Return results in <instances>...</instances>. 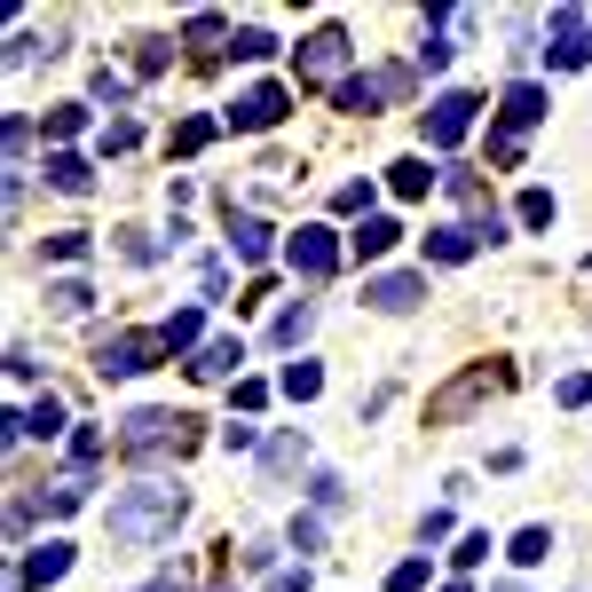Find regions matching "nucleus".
I'll return each instance as SVG.
<instances>
[{"label":"nucleus","instance_id":"obj_1","mask_svg":"<svg viewBox=\"0 0 592 592\" xmlns=\"http://www.w3.org/2000/svg\"><path fill=\"white\" fill-rule=\"evenodd\" d=\"M182 514H190V490L182 482H135V490H119L111 497V545H166L182 530Z\"/></svg>","mask_w":592,"mask_h":592},{"label":"nucleus","instance_id":"obj_2","mask_svg":"<svg viewBox=\"0 0 592 592\" xmlns=\"http://www.w3.org/2000/svg\"><path fill=\"white\" fill-rule=\"evenodd\" d=\"M119 451L127 458H158V451H190V418L182 411H135L119 427Z\"/></svg>","mask_w":592,"mask_h":592},{"label":"nucleus","instance_id":"obj_3","mask_svg":"<svg viewBox=\"0 0 592 592\" xmlns=\"http://www.w3.org/2000/svg\"><path fill=\"white\" fill-rule=\"evenodd\" d=\"M158 356H166L158 332H103V341H96V372H103V379H135V372H150Z\"/></svg>","mask_w":592,"mask_h":592},{"label":"nucleus","instance_id":"obj_4","mask_svg":"<svg viewBox=\"0 0 592 592\" xmlns=\"http://www.w3.org/2000/svg\"><path fill=\"white\" fill-rule=\"evenodd\" d=\"M474 111H482V96H466V88L435 96V103H427V142H435V150H458V142L474 135Z\"/></svg>","mask_w":592,"mask_h":592},{"label":"nucleus","instance_id":"obj_5","mask_svg":"<svg viewBox=\"0 0 592 592\" xmlns=\"http://www.w3.org/2000/svg\"><path fill=\"white\" fill-rule=\"evenodd\" d=\"M395 96H411V71H364V79H341V88H332V103L341 111H379V103H395Z\"/></svg>","mask_w":592,"mask_h":592},{"label":"nucleus","instance_id":"obj_6","mask_svg":"<svg viewBox=\"0 0 592 592\" xmlns=\"http://www.w3.org/2000/svg\"><path fill=\"white\" fill-rule=\"evenodd\" d=\"M285 111H293V96L277 88V79H262V88H245V96L229 103V127H237V135H269Z\"/></svg>","mask_w":592,"mask_h":592},{"label":"nucleus","instance_id":"obj_7","mask_svg":"<svg viewBox=\"0 0 592 592\" xmlns=\"http://www.w3.org/2000/svg\"><path fill=\"white\" fill-rule=\"evenodd\" d=\"M285 262H293L308 285H324L332 269H341V245H332V229H316V221H308V229H293V237H285Z\"/></svg>","mask_w":592,"mask_h":592},{"label":"nucleus","instance_id":"obj_8","mask_svg":"<svg viewBox=\"0 0 592 592\" xmlns=\"http://www.w3.org/2000/svg\"><path fill=\"white\" fill-rule=\"evenodd\" d=\"M545 56H553V71H576V63L592 56L584 9H553V17H545Z\"/></svg>","mask_w":592,"mask_h":592},{"label":"nucleus","instance_id":"obj_9","mask_svg":"<svg viewBox=\"0 0 592 592\" xmlns=\"http://www.w3.org/2000/svg\"><path fill=\"white\" fill-rule=\"evenodd\" d=\"M537 119H545V88H537V79H514L505 103H497V142H522Z\"/></svg>","mask_w":592,"mask_h":592},{"label":"nucleus","instance_id":"obj_10","mask_svg":"<svg viewBox=\"0 0 592 592\" xmlns=\"http://www.w3.org/2000/svg\"><path fill=\"white\" fill-rule=\"evenodd\" d=\"M490 387H497V372H490V364H474V372H458V379H451V387L427 403V418H435V427H451V418H466V411H474Z\"/></svg>","mask_w":592,"mask_h":592},{"label":"nucleus","instance_id":"obj_11","mask_svg":"<svg viewBox=\"0 0 592 592\" xmlns=\"http://www.w3.org/2000/svg\"><path fill=\"white\" fill-rule=\"evenodd\" d=\"M348 56H356V48H348V32H341V24H324V32H308V40H300V79H332V71H348Z\"/></svg>","mask_w":592,"mask_h":592},{"label":"nucleus","instance_id":"obj_12","mask_svg":"<svg viewBox=\"0 0 592 592\" xmlns=\"http://www.w3.org/2000/svg\"><path fill=\"white\" fill-rule=\"evenodd\" d=\"M364 300H372V308H387V316H411L418 300H427V277H418V269H395V277H372V285H364Z\"/></svg>","mask_w":592,"mask_h":592},{"label":"nucleus","instance_id":"obj_13","mask_svg":"<svg viewBox=\"0 0 592 592\" xmlns=\"http://www.w3.org/2000/svg\"><path fill=\"white\" fill-rule=\"evenodd\" d=\"M63 569H71V545H63V537H48V545H32V553H24V569L9 576V592H32V584H56Z\"/></svg>","mask_w":592,"mask_h":592},{"label":"nucleus","instance_id":"obj_14","mask_svg":"<svg viewBox=\"0 0 592 592\" xmlns=\"http://www.w3.org/2000/svg\"><path fill=\"white\" fill-rule=\"evenodd\" d=\"M474 253H482V229H474V221H443V229H427V262L458 269V262H474Z\"/></svg>","mask_w":592,"mask_h":592},{"label":"nucleus","instance_id":"obj_15","mask_svg":"<svg viewBox=\"0 0 592 592\" xmlns=\"http://www.w3.org/2000/svg\"><path fill=\"white\" fill-rule=\"evenodd\" d=\"M40 175H48V190H63V198H88V190H96V166L79 158V150H48Z\"/></svg>","mask_w":592,"mask_h":592},{"label":"nucleus","instance_id":"obj_16","mask_svg":"<svg viewBox=\"0 0 592 592\" xmlns=\"http://www.w3.org/2000/svg\"><path fill=\"white\" fill-rule=\"evenodd\" d=\"M229 253H237L245 269H253V262H269V221H262V214H237V206H229Z\"/></svg>","mask_w":592,"mask_h":592},{"label":"nucleus","instance_id":"obj_17","mask_svg":"<svg viewBox=\"0 0 592 592\" xmlns=\"http://www.w3.org/2000/svg\"><path fill=\"white\" fill-rule=\"evenodd\" d=\"M245 364V348H237V332H221V341H206L198 356H190V379H229Z\"/></svg>","mask_w":592,"mask_h":592},{"label":"nucleus","instance_id":"obj_18","mask_svg":"<svg viewBox=\"0 0 592 592\" xmlns=\"http://www.w3.org/2000/svg\"><path fill=\"white\" fill-rule=\"evenodd\" d=\"M300 458H308V435H300V427H285V435H269V443H262V474H269V482H285Z\"/></svg>","mask_w":592,"mask_h":592},{"label":"nucleus","instance_id":"obj_19","mask_svg":"<svg viewBox=\"0 0 592 592\" xmlns=\"http://www.w3.org/2000/svg\"><path fill=\"white\" fill-rule=\"evenodd\" d=\"M387 182H395V198H427V190L443 182V166H427V158H395V166H387Z\"/></svg>","mask_w":592,"mask_h":592},{"label":"nucleus","instance_id":"obj_20","mask_svg":"<svg viewBox=\"0 0 592 592\" xmlns=\"http://www.w3.org/2000/svg\"><path fill=\"white\" fill-rule=\"evenodd\" d=\"M395 237H403V229H395L387 214H364V229L348 237V253H356V262H379V253H395Z\"/></svg>","mask_w":592,"mask_h":592},{"label":"nucleus","instance_id":"obj_21","mask_svg":"<svg viewBox=\"0 0 592 592\" xmlns=\"http://www.w3.org/2000/svg\"><path fill=\"white\" fill-rule=\"evenodd\" d=\"M308 324H316V308H308V300L277 308V316H269V348H300V341H308Z\"/></svg>","mask_w":592,"mask_h":592},{"label":"nucleus","instance_id":"obj_22","mask_svg":"<svg viewBox=\"0 0 592 592\" xmlns=\"http://www.w3.org/2000/svg\"><path fill=\"white\" fill-rule=\"evenodd\" d=\"M198 332H206V308H175L158 324V341H166V356H182V348H198Z\"/></svg>","mask_w":592,"mask_h":592},{"label":"nucleus","instance_id":"obj_23","mask_svg":"<svg viewBox=\"0 0 592 592\" xmlns=\"http://www.w3.org/2000/svg\"><path fill=\"white\" fill-rule=\"evenodd\" d=\"M48 308H56V316H88V308H96L88 277H56V285H48Z\"/></svg>","mask_w":592,"mask_h":592},{"label":"nucleus","instance_id":"obj_24","mask_svg":"<svg viewBox=\"0 0 592 592\" xmlns=\"http://www.w3.org/2000/svg\"><path fill=\"white\" fill-rule=\"evenodd\" d=\"M221 40H229V24H221V17H214V9H198V17H190V24H182V48H198V56H214V48H221Z\"/></svg>","mask_w":592,"mask_h":592},{"label":"nucleus","instance_id":"obj_25","mask_svg":"<svg viewBox=\"0 0 592 592\" xmlns=\"http://www.w3.org/2000/svg\"><path fill=\"white\" fill-rule=\"evenodd\" d=\"M221 127H229V119H175V158H198Z\"/></svg>","mask_w":592,"mask_h":592},{"label":"nucleus","instance_id":"obj_26","mask_svg":"<svg viewBox=\"0 0 592 592\" xmlns=\"http://www.w3.org/2000/svg\"><path fill=\"white\" fill-rule=\"evenodd\" d=\"M537 561H553V530H545V522L514 530V569H537Z\"/></svg>","mask_w":592,"mask_h":592},{"label":"nucleus","instance_id":"obj_27","mask_svg":"<svg viewBox=\"0 0 592 592\" xmlns=\"http://www.w3.org/2000/svg\"><path fill=\"white\" fill-rule=\"evenodd\" d=\"M277 387H285L293 403H316V395H324V372H316V364L300 356V364H285V379H277Z\"/></svg>","mask_w":592,"mask_h":592},{"label":"nucleus","instance_id":"obj_28","mask_svg":"<svg viewBox=\"0 0 592 592\" xmlns=\"http://www.w3.org/2000/svg\"><path fill=\"white\" fill-rule=\"evenodd\" d=\"M88 96H96V103H111V111H127V103H135V88H127V71H111V63H103V71L88 79Z\"/></svg>","mask_w":592,"mask_h":592},{"label":"nucleus","instance_id":"obj_29","mask_svg":"<svg viewBox=\"0 0 592 592\" xmlns=\"http://www.w3.org/2000/svg\"><path fill=\"white\" fill-rule=\"evenodd\" d=\"M40 56H63V48H56V40H40V32H17V40H9V71H32Z\"/></svg>","mask_w":592,"mask_h":592},{"label":"nucleus","instance_id":"obj_30","mask_svg":"<svg viewBox=\"0 0 592 592\" xmlns=\"http://www.w3.org/2000/svg\"><path fill=\"white\" fill-rule=\"evenodd\" d=\"M79 127H88V103H56V111H48V142H56V150H63Z\"/></svg>","mask_w":592,"mask_h":592},{"label":"nucleus","instance_id":"obj_31","mask_svg":"<svg viewBox=\"0 0 592 592\" xmlns=\"http://www.w3.org/2000/svg\"><path fill=\"white\" fill-rule=\"evenodd\" d=\"M88 245H96L88 229H56L48 237V262H88Z\"/></svg>","mask_w":592,"mask_h":592},{"label":"nucleus","instance_id":"obj_32","mask_svg":"<svg viewBox=\"0 0 592 592\" xmlns=\"http://www.w3.org/2000/svg\"><path fill=\"white\" fill-rule=\"evenodd\" d=\"M522 229H553V190H522Z\"/></svg>","mask_w":592,"mask_h":592},{"label":"nucleus","instance_id":"obj_33","mask_svg":"<svg viewBox=\"0 0 592 592\" xmlns=\"http://www.w3.org/2000/svg\"><path fill=\"white\" fill-rule=\"evenodd\" d=\"M458 48H451V32H418V71H443Z\"/></svg>","mask_w":592,"mask_h":592},{"label":"nucleus","instance_id":"obj_34","mask_svg":"<svg viewBox=\"0 0 592 592\" xmlns=\"http://www.w3.org/2000/svg\"><path fill=\"white\" fill-rule=\"evenodd\" d=\"M166 56H175V40H135V71H142V79H158Z\"/></svg>","mask_w":592,"mask_h":592},{"label":"nucleus","instance_id":"obj_35","mask_svg":"<svg viewBox=\"0 0 592 592\" xmlns=\"http://www.w3.org/2000/svg\"><path fill=\"white\" fill-rule=\"evenodd\" d=\"M285 537H293V553H324V522H316V514H293Z\"/></svg>","mask_w":592,"mask_h":592},{"label":"nucleus","instance_id":"obj_36","mask_svg":"<svg viewBox=\"0 0 592 592\" xmlns=\"http://www.w3.org/2000/svg\"><path fill=\"white\" fill-rule=\"evenodd\" d=\"M96 458H103V435H96V427H79V435H71V474H88Z\"/></svg>","mask_w":592,"mask_h":592},{"label":"nucleus","instance_id":"obj_37","mask_svg":"<svg viewBox=\"0 0 592 592\" xmlns=\"http://www.w3.org/2000/svg\"><path fill=\"white\" fill-rule=\"evenodd\" d=\"M135 142H142L135 119H111V127H103V158H119V150H135Z\"/></svg>","mask_w":592,"mask_h":592},{"label":"nucleus","instance_id":"obj_38","mask_svg":"<svg viewBox=\"0 0 592 592\" xmlns=\"http://www.w3.org/2000/svg\"><path fill=\"white\" fill-rule=\"evenodd\" d=\"M553 395H561V411H584V403H592V372H569Z\"/></svg>","mask_w":592,"mask_h":592},{"label":"nucleus","instance_id":"obj_39","mask_svg":"<svg viewBox=\"0 0 592 592\" xmlns=\"http://www.w3.org/2000/svg\"><path fill=\"white\" fill-rule=\"evenodd\" d=\"M308 497L332 514V505H348V482H341V474H316V482H308Z\"/></svg>","mask_w":592,"mask_h":592},{"label":"nucleus","instance_id":"obj_40","mask_svg":"<svg viewBox=\"0 0 592 592\" xmlns=\"http://www.w3.org/2000/svg\"><path fill=\"white\" fill-rule=\"evenodd\" d=\"M229 48H237V56H245V63H262V56H277V40H269V32H253V24H245V32H237V40H229Z\"/></svg>","mask_w":592,"mask_h":592},{"label":"nucleus","instance_id":"obj_41","mask_svg":"<svg viewBox=\"0 0 592 592\" xmlns=\"http://www.w3.org/2000/svg\"><path fill=\"white\" fill-rule=\"evenodd\" d=\"M387 592H427V561H403V569L387 576Z\"/></svg>","mask_w":592,"mask_h":592},{"label":"nucleus","instance_id":"obj_42","mask_svg":"<svg viewBox=\"0 0 592 592\" xmlns=\"http://www.w3.org/2000/svg\"><path fill=\"white\" fill-rule=\"evenodd\" d=\"M332 206H341V214H364V206H372V182H341V190H332Z\"/></svg>","mask_w":592,"mask_h":592},{"label":"nucleus","instance_id":"obj_43","mask_svg":"<svg viewBox=\"0 0 592 592\" xmlns=\"http://www.w3.org/2000/svg\"><path fill=\"white\" fill-rule=\"evenodd\" d=\"M198 293L221 300V293H229V269H221V262H198Z\"/></svg>","mask_w":592,"mask_h":592},{"label":"nucleus","instance_id":"obj_44","mask_svg":"<svg viewBox=\"0 0 592 592\" xmlns=\"http://www.w3.org/2000/svg\"><path fill=\"white\" fill-rule=\"evenodd\" d=\"M451 561H458V569H482V561H490V537H482V530H474V537H458V553H451Z\"/></svg>","mask_w":592,"mask_h":592},{"label":"nucleus","instance_id":"obj_45","mask_svg":"<svg viewBox=\"0 0 592 592\" xmlns=\"http://www.w3.org/2000/svg\"><path fill=\"white\" fill-rule=\"evenodd\" d=\"M418 537H427V545H443V537H451V514H443V505H427V522H418Z\"/></svg>","mask_w":592,"mask_h":592},{"label":"nucleus","instance_id":"obj_46","mask_svg":"<svg viewBox=\"0 0 592 592\" xmlns=\"http://www.w3.org/2000/svg\"><path fill=\"white\" fill-rule=\"evenodd\" d=\"M269 592H308V569H277V576H269Z\"/></svg>","mask_w":592,"mask_h":592},{"label":"nucleus","instance_id":"obj_47","mask_svg":"<svg viewBox=\"0 0 592 592\" xmlns=\"http://www.w3.org/2000/svg\"><path fill=\"white\" fill-rule=\"evenodd\" d=\"M135 592H182V576L166 569V576H150V584H135Z\"/></svg>","mask_w":592,"mask_h":592},{"label":"nucleus","instance_id":"obj_48","mask_svg":"<svg viewBox=\"0 0 592 592\" xmlns=\"http://www.w3.org/2000/svg\"><path fill=\"white\" fill-rule=\"evenodd\" d=\"M490 592H530V584H490Z\"/></svg>","mask_w":592,"mask_h":592},{"label":"nucleus","instance_id":"obj_49","mask_svg":"<svg viewBox=\"0 0 592 592\" xmlns=\"http://www.w3.org/2000/svg\"><path fill=\"white\" fill-rule=\"evenodd\" d=\"M443 592H466V584H443Z\"/></svg>","mask_w":592,"mask_h":592}]
</instances>
